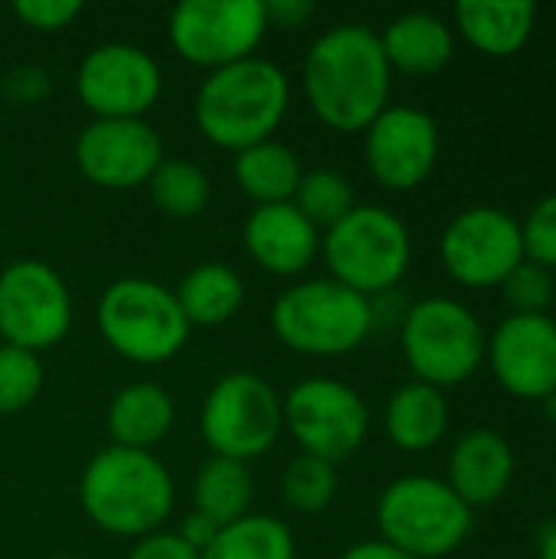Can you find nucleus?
<instances>
[{"mask_svg": "<svg viewBox=\"0 0 556 559\" xmlns=\"http://www.w3.org/2000/svg\"><path fill=\"white\" fill-rule=\"evenodd\" d=\"M298 213L321 233H328L334 223H341L357 203H354V187L351 180L341 174V170H331V167H318V170H305L301 174V183L295 190V200Z\"/></svg>", "mask_w": 556, "mask_h": 559, "instance_id": "nucleus-29", "label": "nucleus"}, {"mask_svg": "<svg viewBox=\"0 0 556 559\" xmlns=\"http://www.w3.org/2000/svg\"><path fill=\"white\" fill-rule=\"evenodd\" d=\"M341 559H413L410 554H403V550H397V547H390L387 540H360V544H354V547H347Z\"/></svg>", "mask_w": 556, "mask_h": 559, "instance_id": "nucleus-39", "label": "nucleus"}, {"mask_svg": "<svg viewBox=\"0 0 556 559\" xmlns=\"http://www.w3.org/2000/svg\"><path fill=\"white\" fill-rule=\"evenodd\" d=\"M380 46L393 72L423 79L449 66L456 52V33L442 16L413 10L387 23V29L380 33Z\"/></svg>", "mask_w": 556, "mask_h": 559, "instance_id": "nucleus-20", "label": "nucleus"}, {"mask_svg": "<svg viewBox=\"0 0 556 559\" xmlns=\"http://www.w3.org/2000/svg\"><path fill=\"white\" fill-rule=\"evenodd\" d=\"M43 390L39 354L0 344V416L23 413Z\"/></svg>", "mask_w": 556, "mask_h": 559, "instance_id": "nucleus-31", "label": "nucleus"}, {"mask_svg": "<svg viewBox=\"0 0 556 559\" xmlns=\"http://www.w3.org/2000/svg\"><path fill=\"white\" fill-rule=\"evenodd\" d=\"M242 242H246L249 259L279 278L305 272L321 252L318 229L298 213L295 203L256 206L246 219Z\"/></svg>", "mask_w": 556, "mask_h": 559, "instance_id": "nucleus-18", "label": "nucleus"}, {"mask_svg": "<svg viewBox=\"0 0 556 559\" xmlns=\"http://www.w3.org/2000/svg\"><path fill=\"white\" fill-rule=\"evenodd\" d=\"M321 255L334 282L374 298L400 285L413 259V239L397 213L354 206L321 236Z\"/></svg>", "mask_w": 556, "mask_h": 559, "instance_id": "nucleus-7", "label": "nucleus"}, {"mask_svg": "<svg viewBox=\"0 0 556 559\" xmlns=\"http://www.w3.org/2000/svg\"><path fill=\"white\" fill-rule=\"evenodd\" d=\"M125 559H200V550H193L177 531L174 534L154 531V534L141 537Z\"/></svg>", "mask_w": 556, "mask_h": 559, "instance_id": "nucleus-36", "label": "nucleus"}, {"mask_svg": "<svg viewBox=\"0 0 556 559\" xmlns=\"http://www.w3.org/2000/svg\"><path fill=\"white\" fill-rule=\"evenodd\" d=\"M518 472V459L511 442L495 429H472L465 432L449 455V478L446 485L462 498L465 508H492L498 504Z\"/></svg>", "mask_w": 556, "mask_h": 559, "instance_id": "nucleus-19", "label": "nucleus"}, {"mask_svg": "<svg viewBox=\"0 0 556 559\" xmlns=\"http://www.w3.org/2000/svg\"><path fill=\"white\" fill-rule=\"evenodd\" d=\"M439 259L465 288H501L524 262L521 223L498 206H469L442 229Z\"/></svg>", "mask_w": 556, "mask_h": 559, "instance_id": "nucleus-13", "label": "nucleus"}, {"mask_svg": "<svg viewBox=\"0 0 556 559\" xmlns=\"http://www.w3.org/2000/svg\"><path fill=\"white\" fill-rule=\"evenodd\" d=\"M0 92L16 105H36L49 95V75L39 66H16L3 75Z\"/></svg>", "mask_w": 556, "mask_h": 559, "instance_id": "nucleus-35", "label": "nucleus"}, {"mask_svg": "<svg viewBox=\"0 0 556 559\" xmlns=\"http://www.w3.org/2000/svg\"><path fill=\"white\" fill-rule=\"evenodd\" d=\"M265 29L262 0H184L167 26L174 52L210 72L256 56Z\"/></svg>", "mask_w": 556, "mask_h": 559, "instance_id": "nucleus-12", "label": "nucleus"}, {"mask_svg": "<svg viewBox=\"0 0 556 559\" xmlns=\"http://www.w3.org/2000/svg\"><path fill=\"white\" fill-rule=\"evenodd\" d=\"M174 478L154 452L108 445L85 465L79 478V501L85 518L111 534L141 540L170 518Z\"/></svg>", "mask_w": 556, "mask_h": 559, "instance_id": "nucleus-2", "label": "nucleus"}, {"mask_svg": "<svg viewBox=\"0 0 556 559\" xmlns=\"http://www.w3.org/2000/svg\"><path fill=\"white\" fill-rule=\"evenodd\" d=\"M403 357L419 383L436 390L459 386L485 364V328L456 298H423L403 314Z\"/></svg>", "mask_w": 556, "mask_h": 559, "instance_id": "nucleus-8", "label": "nucleus"}, {"mask_svg": "<svg viewBox=\"0 0 556 559\" xmlns=\"http://www.w3.org/2000/svg\"><path fill=\"white\" fill-rule=\"evenodd\" d=\"M282 419L301 455L331 465L347 462L367 439L370 409L364 396L334 377H308L282 396Z\"/></svg>", "mask_w": 556, "mask_h": 559, "instance_id": "nucleus-10", "label": "nucleus"}, {"mask_svg": "<svg viewBox=\"0 0 556 559\" xmlns=\"http://www.w3.org/2000/svg\"><path fill=\"white\" fill-rule=\"evenodd\" d=\"M537 559H556V524L547 527V534L541 537V547H537Z\"/></svg>", "mask_w": 556, "mask_h": 559, "instance_id": "nucleus-40", "label": "nucleus"}, {"mask_svg": "<svg viewBox=\"0 0 556 559\" xmlns=\"http://www.w3.org/2000/svg\"><path fill=\"white\" fill-rule=\"evenodd\" d=\"M200 559H295V537L279 518L246 514L242 521L220 527Z\"/></svg>", "mask_w": 556, "mask_h": 559, "instance_id": "nucleus-27", "label": "nucleus"}, {"mask_svg": "<svg viewBox=\"0 0 556 559\" xmlns=\"http://www.w3.org/2000/svg\"><path fill=\"white\" fill-rule=\"evenodd\" d=\"M174 298L187 318V324L220 328L236 318L246 301V285L236 269L223 262H200L193 265L174 288Z\"/></svg>", "mask_w": 556, "mask_h": 559, "instance_id": "nucleus-25", "label": "nucleus"}, {"mask_svg": "<svg viewBox=\"0 0 556 559\" xmlns=\"http://www.w3.org/2000/svg\"><path fill=\"white\" fill-rule=\"evenodd\" d=\"M521 239H524V259L537 262L544 269H556V193L544 197L541 203L531 206L528 219L521 223Z\"/></svg>", "mask_w": 556, "mask_h": 559, "instance_id": "nucleus-33", "label": "nucleus"}, {"mask_svg": "<svg viewBox=\"0 0 556 559\" xmlns=\"http://www.w3.org/2000/svg\"><path fill=\"white\" fill-rule=\"evenodd\" d=\"M256 485L246 462L233 459H206L193 478V511L213 521L216 527H229L249 514Z\"/></svg>", "mask_w": 556, "mask_h": 559, "instance_id": "nucleus-26", "label": "nucleus"}, {"mask_svg": "<svg viewBox=\"0 0 556 559\" xmlns=\"http://www.w3.org/2000/svg\"><path fill=\"white\" fill-rule=\"evenodd\" d=\"M13 13L23 26L36 33H56V29H66L82 13V3L79 0H16Z\"/></svg>", "mask_w": 556, "mask_h": 559, "instance_id": "nucleus-34", "label": "nucleus"}, {"mask_svg": "<svg viewBox=\"0 0 556 559\" xmlns=\"http://www.w3.org/2000/svg\"><path fill=\"white\" fill-rule=\"evenodd\" d=\"M374 301L328 278L285 288L272 305V334L305 357H344L374 331Z\"/></svg>", "mask_w": 556, "mask_h": 559, "instance_id": "nucleus-4", "label": "nucleus"}, {"mask_svg": "<svg viewBox=\"0 0 556 559\" xmlns=\"http://www.w3.org/2000/svg\"><path fill=\"white\" fill-rule=\"evenodd\" d=\"M338 495V465L315 459V455H295L282 472V501L292 511L318 514L324 511Z\"/></svg>", "mask_w": 556, "mask_h": 559, "instance_id": "nucleus-30", "label": "nucleus"}, {"mask_svg": "<svg viewBox=\"0 0 556 559\" xmlns=\"http://www.w3.org/2000/svg\"><path fill=\"white\" fill-rule=\"evenodd\" d=\"M161 160V134L144 118H95L75 141L82 177L102 190L147 187Z\"/></svg>", "mask_w": 556, "mask_h": 559, "instance_id": "nucleus-16", "label": "nucleus"}, {"mask_svg": "<svg viewBox=\"0 0 556 559\" xmlns=\"http://www.w3.org/2000/svg\"><path fill=\"white\" fill-rule=\"evenodd\" d=\"M544 403H547V416H551V419L556 423V393L551 396V400H544Z\"/></svg>", "mask_w": 556, "mask_h": 559, "instance_id": "nucleus-41", "label": "nucleus"}, {"mask_svg": "<svg viewBox=\"0 0 556 559\" xmlns=\"http://www.w3.org/2000/svg\"><path fill=\"white\" fill-rule=\"evenodd\" d=\"M147 193L151 203L174 219H193L210 206L213 197V183L206 177V170L193 160H177V157H164L157 164V170L147 180Z\"/></svg>", "mask_w": 556, "mask_h": 559, "instance_id": "nucleus-28", "label": "nucleus"}, {"mask_svg": "<svg viewBox=\"0 0 556 559\" xmlns=\"http://www.w3.org/2000/svg\"><path fill=\"white\" fill-rule=\"evenodd\" d=\"M383 426H387V439L400 452H429L449 432L446 393L419 380L403 383L400 390H393L387 403Z\"/></svg>", "mask_w": 556, "mask_h": 559, "instance_id": "nucleus-23", "label": "nucleus"}, {"mask_svg": "<svg viewBox=\"0 0 556 559\" xmlns=\"http://www.w3.org/2000/svg\"><path fill=\"white\" fill-rule=\"evenodd\" d=\"M501 295H505L511 314H547V308L554 301V272L524 259L501 282Z\"/></svg>", "mask_w": 556, "mask_h": 559, "instance_id": "nucleus-32", "label": "nucleus"}, {"mask_svg": "<svg viewBox=\"0 0 556 559\" xmlns=\"http://www.w3.org/2000/svg\"><path fill=\"white\" fill-rule=\"evenodd\" d=\"M364 157L370 177L387 190H416L439 160V124L413 105H387L364 131Z\"/></svg>", "mask_w": 556, "mask_h": 559, "instance_id": "nucleus-15", "label": "nucleus"}, {"mask_svg": "<svg viewBox=\"0 0 556 559\" xmlns=\"http://www.w3.org/2000/svg\"><path fill=\"white\" fill-rule=\"evenodd\" d=\"M177 406L170 393L161 383H128L121 386L105 413L108 436L118 449H134V452H154L174 429Z\"/></svg>", "mask_w": 556, "mask_h": 559, "instance_id": "nucleus-21", "label": "nucleus"}, {"mask_svg": "<svg viewBox=\"0 0 556 559\" xmlns=\"http://www.w3.org/2000/svg\"><path fill=\"white\" fill-rule=\"evenodd\" d=\"M72 328V295L62 275L39 259H16L0 272L3 344L43 354Z\"/></svg>", "mask_w": 556, "mask_h": 559, "instance_id": "nucleus-11", "label": "nucleus"}, {"mask_svg": "<svg viewBox=\"0 0 556 559\" xmlns=\"http://www.w3.org/2000/svg\"><path fill=\"white\" fill-rule=\"evenodd\" d=\"M262 13H265V26L298 29V26H305L311 20L315 3L311 0H265Z\"/></svg>", "mask_w": 556, "mask_h": 559, "instance_id": "nucleus-37", "label": "nucleus"}, {"mask_svg": "<svg viewBox=\"0 0 556 559\" xmlns=\"http://www.w3.org/2000/svg\"><path fill=\"white\" fill-rule=\"evenodd\" d=\"M537 7L524 0H462L456 7V26L472 49L492 59L521 52L534 33Z\"/></svg>", "mask_w": 556, "mask_h": 559, "instance_id": "nucleus-22", "label": "nucleus"}, {"mask_svg": "<svg viewBox=\"0 0 556 559\" xmlns=\"http://www.w3.org/2000/svg\"><path fill=\"white\" fill-rule=\"evenodd\" d=\"M285 111L288 75L262 56L213 69L200 82L193 102V118L203 138L233 154L272 141Z\"/></svg>", "mask_w": 556, "mask_h": 559, "instance_id": "nucleus-3", "label": "nucleus"}, {"mask_svg": "<svg viewBox=\"0 0 556 559\" xmlns=\"http://www.w3.org/2000/svg\"><path fill=\"white\" fill-rule=\"evenodd\" d=\"M488 367L514 400L544 403L556 393V321L551 314H508L485 347Z\"/></svg>", "mask_w": 556, "mask_h": 559, "instance_id": "nucleus-17", "label": "nucleus"}, {"mask_svg": "<svg viewBox=\"0 0 556 559\" xmlns=\"http://www.w3.org/2000/svg\"><path fill=\"white\" fill-rule=\"evenodd\" d=\"M216 531H220V527H216L213 521H206L203 514H197V511H193V514H190V518L184 521V527H180L177 534H180V537H184V540H187V544H190L193 550H200V554H203V550H206V547L213 544Z\"/></svg>", "mask_w": 556, "mask_h": 559, "instance_id": "nucleus-38", "label": "nucleus"}, {"mask_svg": "<svg viewBox=\"0 0 556 559\" xmlns=\"http://www.w3.org/2000/svg\"><path fill=\"white\" fill-rule=\"evenodd\" d=\"M285 429L282 396L259 373H226L203 400L200 436L213 455L249 462L265 455Z\"/></svg>", "mask_w": 556, "mask_h": 559, "instance_id": "nucleus-9", "label": "nucleus"}, {"mask_svg": "<svg viewBox=\"0 0 556 559\" xmlns=\"http://www.w3.org/2000/svg\"><path fill=\"white\" fill-rule=\"evenodd\" d=\"M475 511L439 478L410 475L387 485L377 501L380 540L413 559L452 557L472 534Z\"/></svg>", "mask_w": 556, "mask_h": 559, "instance_id": "nucleus-6", "label": "nucleus"}, {"mask_svg": "<svg viewBox=\"0 0 556 559\" xmlns=\"http://www.w3.org/2000/svg\"><path fill=\"white\" fill-rule=\"evenodd\" d=\"M393 69L383 56L380 33L360 23H344L321 33L301 66V88L318 115L334 131H367L390 105Z\"/></svg>", "mask_w": 556, "mask_h": 559, "instance_id": "nucleus-1", "label": "nucleus"}, {"mask_svg": "<svg viewBox=\"0 0 556 559\" xmlns=\"http://www.w3.org/2000/svg\"><path fill=\"white\" fill-rule=\"evenodd\" d=\"M301 174H305V167H301L298 154L275 138L242 147L233 157V177H236L239 190L256 206L292 203L295 190L301 183Z\"/></svg>", "mask_w": 556, "mask_h": 559, "instance_id": "nucleus-24", "label": "nucleus"}, {"mask_svg": "<svg viewBox=\"0 0 556 559\" xmlns=\"http://www.w3.org/2000/svg\"><path fill=\"white\" fill-rule=\"evenodd\" d=\"M161 88V66L134 43H102L75 72V92L95 118H144Z\"/></svg>", "mask_w": 556, "mask_h": 559, "instance_id": "nucleus-14", "label": "nucleus"}, {"mask_svg": "<svg viewBox=\"0 0 556 559\" xmlns=\"http://www.w3.org/2000/svg\"><path fill=\"white\" fill-rule=\"evenodd\" d=\"M49 559H79V557H49Z\"/></svg>", "mask_w": 556, "mask_h": 559, "instance_id": "nucleus-42", "label": "nucleus"}, {"mask_svg": "<svg viewBox=\"0 0 556 559\" xmlns=\"http://www.w3.org/2000/svg\"><path fill=\"white\" fill-rule=\"evenodd\" d=\"M102 341L125 360L157 367L174 360L190 337V324L174 298L154 278H118L111 282L95 308Z\"/></svg>", "mask_w": 556, "mask_h": 559, "instance_id": "nucleus-5", "label": "nucleus"}]
</instances>
